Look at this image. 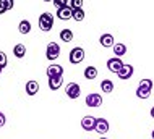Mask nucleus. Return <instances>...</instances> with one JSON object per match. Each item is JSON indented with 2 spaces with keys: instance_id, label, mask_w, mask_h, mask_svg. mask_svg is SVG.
Here are the masks:
<instances>
[{
  "instance_id": "obj_1",
  "label": "nucleus",
  "mask_w": 154,
  "mask_h": 139,
  "mask_svg": "<svg viewBox=\"0 0 154 139\" xmlns=\"http://www.w3.org/2000/svg\"><path fill=\"white\" fill-rule=\"evenodd\" d=\"M45 57L47 60H57L60 57V45L57 42H49L47 44V49H45Z\"/></svg>"
},
{
  "instance_id": "obj_2",
  "label": "nucleus",
  "mask_w": 154,
  "mask_h": 139,
  "mask_svg": "<svg viewBox=\"0 0 154 139\" xmlns=\"http://www.w3.org/2000/svg\"><path fill=\"white\" fill-rule=\"evenodd\" d=\"M86 53H85V49L83 47H75L70 50V63L72 65H78V63H81L85 60Z\"/></svg>"
},
{
  "instance_id": "obj_3",
  "label": "nucleus",
  "mask_w": 154,
  "mask_h": 139,
  "mask_svg": "<svg viewBox=\"0 0 154 139\" xmlns=\"http://www.w3.org/2000/svg\"><path fill=\"white\" fill-rule=\"evenodd\" d=\"M54 26V16L51 13H42L39 16V28L42 29L44 32L51 31Z\"/></svg>"
},
{
  "instance_id": "obj_4",
  "label": "nucleus",
  "mask_w": 154,
  "mask_h": 139,
  "mask_svg": "<svg viewBox=\"0 0 154 139\" xmlns=\"http://www.w3.org/2000/svg\"><path fill=\"white\" fill-rule=\"evenodd\" d=\"M65 94H66V97L68 99H78L80 97V94H81V87H80V84L78 83H68L66 84V87H65Z\"/></svg>"
},
{
  "instance_id": "obj_5",
  "label": "nucleus",
  "mask_w": 154,
  "mask_h": 139,
  "mask_svg": "<svg viewBox=\"0 0 154 139\" xmlns=\"http://www.w3.org/2000/svg\"><path fill=\"white\" fill-rule=\"evenodd\" d=\"M123 65H125V63L120 60V58H117V57H112V58H109V60H107V68H109L110 73H115V74H117L119 71L122 70Z\"/></svg>"
},
{
  "instance_id": "obj_6",
  "label": "nucleus",
  "mask_w": 154,
  "mask_h": 139,
  "mask_svg": "<svg viewBox=\"0 0 154 139\" xmlns=\"http://www.w3.org/2000/svg\"><path fill=\"white\" fill-rule=\"evenodd\" d=\"M86 105L88 107H99V105H102V97L101 94H96V92H91V94L86 95Z\"/></svg>"
},
{
  "instance_id": "obj_7",
  "label": "nucleus",
  "mask_w": 154,
  "mask_h": 139,
  "mask_svg": "<svg viewBox=\"0 0 154 139\" xmlns=\"http://www.w3.org/2000/svg\"><path fill=\"white\" fill-rule=\"evenodd\" d=\"M109 128H110V125H109V121H107L106 118H96V128H94L96 133L106 134L107 131H109Z\"/></svg>"
},
{
  "instance_id": "obj_8",
  "label": "nucleus",
  "mask_w": 154,
  "mask_h": 139,
  "mask_svg": "<svg viewBox=\"0 0 154 139\" xmlns=\"http://www.w3.org/2000/svg\"><path fill=\"white\" fill-rule=\"evenodd\" d=\"M81 128L85 129V131H94V128H96V116L86 115L85 118L81 120Z\"/></svg>"
},
{
  "instance_id": "obj_9",
  "label": "nucleus",
  "mask_w": 154,
  "mask_h": 139,
  "mask_svg": "<svg viewBox=\"0 0 154 139\" xmlns=\"http://www.w3.org/2000/svg\"><path fill=\"white\" fill-rule=\"evenodd\" d=\"M47 76L49 78H55V76H63V66L62 65H51L47 66Z\"/></svg>"
},
{
  "instance_id": "obj_10",
  "label": "nucleus",
  "mask_w": 154,
  "mask_h": 139,
  "mask_svg": "<svg viewBox=\"0 0 154 139\" xmlns=\"http://www.w3.org/2000/svg\"><path fill=\"white\" fill-rule=\"evenodd\" d=\"M133 73H135V68H133L131 65H123L122 66V70L117 73V76L120 79H130L133 76Z\"/></svg>"
},
{
  "instance_id": "obj_11",
  "label": "nucleus",
  "mask_w": 154,
  "mask_h": 139,
  "mask_svg": "<svg viewBox=\"0 0 154 139\" xmlns=\"http://www.w3.org/2000/svg\"><path fill=\"white\" fill-rule=\"evenodd\" d=\"M99 42H101V45L102 47H114V44H115V39H114V36L112 34H102L101 37H99Z\"/></svg>"
},
{
  "instance_id": "obj_12",
  "label": "nucleus",
  "mask_w": 154,
  "mask_h": 139,
  "mask_svg": "<svg viewBox=\"0 0 154 139\" xmlns=\"http://www.w3.org/2000/svg\"><path fill=\"white\" fill-rule=\"evenodd\" d=\"M36 92H39V83L36 79H29L26 83V94L28 95H34Z\"/></svg>"
},
{
  "instance_id": "obj_13",
  "label": "nucleus",
  "mask_w": 154,
  "mask_h": 139,
  "mask_svg": "<svg viewBox=\"0 0 154 139\" xmlns=\"http://www.w3.org/2000/svg\"><path fill=\"white\" fill-rule=\"evenodd\" d=\"M62 84H63V76H55V78H49V87H51L52 91H57L62 87Z\"/></svg>"
},
{
  "instance_id": "obj_14",
  "label": "nucleus",
  "mask_w": 154,
  "mask_h": 139,
  "mask_svg": "<svg viewBox=\"0 0 154 139\" xmlns=\"http://www.w3.org/2000/svg\"><path fill=\"white\" fill-rule=\"evenodd\" d=\"M57 16H59L60 20H72V8L65 7V8H60V10H57Z\"/></svg>"
},
{
  "instance_id": "obj_15",
  "label": "nucleus",
  "mask_w": 154,
  "mask_h": 139,
  "mask_svg": "<svg viewBox=\"0 0 154 139\" xmlns=\"http://www.w3.org/2000/svg\"><path fill=\"white\" fill-rule=\"evenodd\" d=\"M13 55L16 58H23L26 55V47H24V44H16L13 47Z\"/></svg>"
},
{
  "instance_id": "obj_16",
  "label": "nucleus",
  "mask_w": 154,
  "mask_h": 139,
  "mask_svg": "<svg viewBox=\"0 0 154 139\" xmlns=\"http://www.w3.org/2000/svg\"><path fill=\"white\" fill-rule=\"evenodd\" d=\"M114 53H115V57L117 58H120L122 55H125V53H127V45L125 44H114Z\"/></svg>"
},
{
  "instance_id": "obj_17",
  "label": "nucleus",
  "mask_w": 154,
  "mask_h": 139,
  "mask_svg": "<svg viewBox=\"0 0 154 139\" xmlns=\"http://www.w3.org/2000/svg\"><path fill=\"white\" fill-rule=\"evenodd\" d=\"M18 29L21 34H28V32H31V23L28 20H21L18 24Z\"/></svg>"
},
{
  "instance_id": "obj_18",
  "label": "nucleus",
  "mask_w": 154,
  "mask_h": 139,
  "mask_svg": "<svg viewBox=\"0 0 154 139\" xmlns=\"http://www.w3.org/2000/svg\"><path fill=\"white\" fill-rule=\"evenodd\" d=\"M101 89H102L104 94H110V92L114 91V83H112L110 79H104L101 83Z\"/></svg>"
},
{
  "instance_id": "obj_19",
  "label": "nucleus",
  "mask_w": 154,
  "mask_h": 139,
  "mask_svg": "<svg viewBox=\"0 0 154 139\" xmlns=\"http://www.w3.org/2000/svg\"><path fill=\"white\" fill-rule=\"evenodd\" d=\"M60 39L63 41V42H72V41H73V32H72V29H68V28L62 29V31H60Z\"/></svg>"
},
{
  "instance_id": "obj_20",
  "label": "nucleus",
  "mask_w": 154,
  "mask_h": 139,
  "mask_svg": "<svg viewBox=\"0 0 154 139\" xmlns=\"http://www.w3.org/2000/svg\"><path fill=\"white\" fill-rule=\"evenodd\" d=\"M83 74H85L86 79H94L97 76V68H96V66H86V70Z\"/></svg>"
},
{
  "instance_id": "obj_21",
  "label": "nucleus",
  "mask_w": 154,
  "mask_h": 139,
  "mask_svg": "<svg viewBox=\"0 0 154 139\" xmlns=\"http://www.w3.org/2000/svg\"><path fill=\"white\" fill-rule=\"evenodd\" d=\"M72 18H73L75 21H83V20H85V10H83V8L72 10Z\"/></svg>"
},
{
  "instance_id": "obj_22",
  "label": "nucleus",
  "mask_w": 154,
  "mask_h": 139,
  "mask_svg": "<svg viewBox=\"0 0 154 139\" xmlns=\"http://www.w3.org/2000/svg\"><path fill=\"white\" fill-rule=\"evenodd\" d=\"M66 7L72 8V10H78V8H83V0H68V2H66Z\"/></svg>"
},
{
  "instance_id": "obj_23",
  "label": "nucleus",
  "mask_w": 154,
  "mask_h": 139,
  "mask_svg": "<svg viewBox=\"0 0 154 139\" xmlns=\"http://www.w3.org/2000/svg\"><path fill=\"white\" fill-rule=\"evenodd\" d=\"M149 95H151V91L141 89V87L136 89V97H138V99H149Z\"/></svg>"
},
{
  "instance_id": "obj_24",
  "label": "nucleus",
  "mask_w": 154,
  "mask_h": 139,
  "mask_svg": "<svg viewBox=\"0 0 154 139\" xmlns=\"http://www.w3.org/2000/svg\"><path fill=\"white\" fill-rule=\"evenodd\" d=\"M138 87H141V89H148V91H151V89H152V81H151V79H141L140 84H138Z\"/></svg>"
},
{
  "instance_id": "obj_25",
  "label": "nucleus",
  "mask_w": 154,
  "mask_h": 139,
  "mask_svg": "<svg viewBox=\"0 0 154 139\" xmlns=\"http://www.w3.org/2000/svg\"><path fill=\"white\" fill-rule=\"evenodd\" d=\"M7 63H8V58H7V55H5V53H3V52H0V68H5V66H7Z\"/></svg>"
},
{
  "instance_id": "obj_26",
  "label": "nucleus",
  "mask_w": 154,
  "mask_h": 139,
  "mask_svg": "<svg viewBox=\"0 0 154 139\" xmlns=\"http://www.w3.org/2000/svg\"><path fill=\"white\" fill-rule=\"evenodd\" d=\"M52 3L57 7V10H60V8H65V7H66V0H54Z\"/></svg>"
},
{
  "instance_id": "obj_27",
  "label": "nucleus",
  "mask_w": 154,
  "mask_h": 139,
  "mask_svg": "<svg viewBox=\"0 0 154 139\" xmlns=\"http://www.w3.org/2000/svg\"><path fill=\"white\" fill-rule=\"evenodd\" d=\"M3 3H5V8H7V10H11V8L15 7V2H11V0H3Z\"/></svg>"
},
{
  "instance_id": "obj_28",
  "label": "nucleus",
  "mask_w": 154,
  "mask_h": 139,
  "mask_svg": "<svg viewBox=\"0 0 154 139\" xmlns=\"http://www.w3.org/2000/svg\"><path fill=\"white\" fill-rule=\"evenodd\" d=\"M5 123H7V118H5V115L0 112V128H3V126H5Z\"/></svg>"
},
{
  "instance_id": "obj_29",
  "label": "nucleus",
  "mask_w": 154,
  "mask_h": 139,
  "mask_svg": "<svg viewBox=\"0 0 154 139\" xmlns=\"http://www.w3.org/2000/svg\"><path fill=\"white\" fill-rule=\"evenodd\" d=\"M5 11H7L5 3H3V0H0V15H2V13H5Z\"/></svg>"
},
{
  "instance_id": "obj_30",
  "label": "nucleus",
  "mask_w": 154,
  "mask_h": 139,
  "mask_svg": "<svg viewBox=\"0 0 154 139\" xmlns=\"http://www.w3.org/2000/svg\"><path fill=\"white\" fill-rule=\"evenodd\" d=\"M149 115H151V118H154V107L151 108V112H149Z\"/></svg>"
},
{
  "instance_id": "obj_31",
  "label": "nucleus",
  "mask_w": 154,
  "mask_h": 139,
  "mask_svg": "<svg viewBox=\"0 0 154 139\" xmlns=\"http://www.w3.org/2000/svg\"><path fill=\"white\" fill-rule=\"evenodd\" d=\"M151 136H152V139H154V129H152V133H151Z\"/></svg>"
},
{
  "instance_id": "obj_32",
  "label": "nucleus",
  "mask_w": 154,
  "mask_h": 139,
  "mask_svg": "<svg viewBox=\"0 0 154 139\" xmlns=\"http://www.w3.org/2000/svg\"><path fill=\"white\" fill-rule=\"evenodd\" d=\"M99 139H107V137H104V136H102V137H99Z\"/></svg>"
},
{
  "instance_id": "obj_33",
  "label": "nucleus",
  "mask_w": 154,
  "mask_h": 139,
  "mask_svg": "<svg viewBox=\"0 0 154 139\" xmlns=\"http://www.w3.org/2000/svg\"><path fill=\"white\" fill-rule=\"evenodd\" d=\"M2 71H3V70H2V68H0V73H2Z\"/></svg>"
}]
</instances>
